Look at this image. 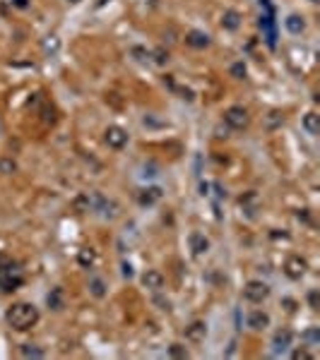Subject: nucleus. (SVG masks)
<instances>
[{
  "label": "nucleus",
  "instance_id": "1",
  "mask_svg": "<svg viewBox=\"0 0 320 360\" xmlns=\"http://www.w3.org/2000/svg\"><path fill=\"white\" fill-rule=\"evenodd\" d=\"M5 319L15 332H27L39 322V310L31 303H15L5 312Z\"/></svg>",
  "mask_w": 320,
  "mask_h": 360
},
{
  "label": "nucleus",
  "instance_id": "2",
  "mask_svg": "<svg viewBox=\"0 0 320 360\" xmlns=\"http://www.w3.org/2000/svg\"><path fill=\"white\" fill-rule=\"evenodd\" d=\"M22 281H24V276H22L20 264H17L15 259H10V257L0 254V291L10 293V291L20 288V286H22Z\"/></svg>",
  "mask_w": 320,
  "mask_h": 360
},
{
  "label": "nucleus",
  "instance_id": "3",
  "mask_svg": "<svg viewBox=\"0 0 320 360\" xmlns=\"http://www.w3.org/2000/svg\"><path fill=\"white\" fill-rule=\"evenodd\" d=\"M267 296H270V286L265 281H248L243 288V298L248 303H262Z\"/></svg>",
  "mask_w": 320,
  "mask_h": 360
},
{
  "label": "nucleus",
  "instance_id": "4",
  "mask_svg": "<svg viewBox=\"0 0 320 360\" xmlns=\"http://www.w3.org/2000/svg\"><path fill=\"white\" fill-rule=\"evenodd\" d=\"M224 120H227V125L233 127V130H243L251 118H248V111L243 106H231V108H227V113H224Z\"/></svg>",
  "mask_w": 320,
  "mask_h": 360
},
{
  "label": "nucleus",
  "instance_id": "5",
  "mask_svg": "<svg viewBox=\"0 0 320 360\" xmlns=\"http://www.w3.org/2000/svg\"><path fill=\"white\" fill-rule=\"evenodd\" d=\"M104 139H106V144H109L111 149H123V147L128 144V132H125L123 127H118V125H111V127H106Z\"/></svg>",
  "mask_w": 320,
  "mask_h": 360
},
{
  "label": "nucleus",
  "instance_id": "6",
  "mask_svg": "<svg viewBox=\"0 0 320 360\" xmlns=\"http://www.w3.org/2000/svg\"><path fill=\"white\" fill-rule=\"evenodd\" d=\"M306 269H308V262L303 259V257H298V254H294L287 259V264H284V274L289 278H301L306 274Z\"/></svg>",
  "mask_w": 320,
  "mask_h": 360
},
{
  "label": "nucleus",
  "instance_id": "7",
  "mask_svg": "<svg viewBox=\"0 0 320 360\" xmlns=\"http://www.w3.org/2000/svg\"><path fill=\"white\" fill-rule=\"evenodd\" d=\"M164 274L161 272H157V269H147L145 274H142V286L149 288V291H161L164 288Z\"/></svg>",
  "mask_w": 320,
  "mask_h": 360
},
{
  "label": "nucleus",
  "instance_id": "8",
  "mask_svg": "<svg viewBox=\"0 0 320 360\" xmlns=\"http://www.w3.org/2000/svg\"><path fill=\"white\" fill-rule=\"evenodd\" d=\"M291 339H294V334H291L289 329H279V332L274 334V339H272V351H274L277 356L284 353L291 346Z\"/></svg>",
  "mask_w": 320,
  "mask_h": 360
},
{
  "label": "nucleus",
  "instance_id": "9",
  "mask_svg": "<svg viewBox=\"0 0 320 360\" xmlns=\"http://www.w3.org/2000/svg\"><path fill=\"white\" fill-rule=\"evenodd\" d=\"M205 334H207V324H205V322H193L190 327H185V339L193 341V343L203 341Z\"/></svg>",
  "mask_w": 320,
  "mask_h": 360
},
{
  "label": "nucleus",
  "instance_id": "10",
  "mask_svg": "<svg viewBox=\"0 0 320 360\" xmlns=\"http://www.w3.org/2000/svg\"><path fill=\"white\" fill-rule=\"evenodd\" d=\"M248 327L253 329V332H262L265 327H270V315H265L260 310H255L251 317H248Z\"/></svg>",
  "mask_w": 320,
  "mask_h": 360
},
{
  "label": "nucleus",
  "instance_id": "11",
  "mask_svg": "<svg viewBox=\"0 0 320 360\" xmlns=\"http://www.w3.org/2000/svg\"><path fill=\"white\" fill-rule=\"evenodd\" d=\"M190 250H193V254L200 257V254H205V252L209 250V240L205 238L203 233H193V235H190Z\"/></svg>",
  "mask_w": 320,
  "mask_h": 360
},
{
  "label": "nucleus",
  "instance_id": "12",
  "mask_svg": "<svg viewBox=\"0 0 320 360\" xmlns=\"http://www.w3.org/2000/svg\"><path fill=\"white\" fill-rule=\"evenodd\" d=\"M185 43L193 46V48H207V46H209V36H207L205 31H190V34L185 36Z\"/></svg>",
  "mask_w": 320,
  "mask_h": 360
},
{
  "label": "nucleus",
  "instance_id": "13",
  "mask_svg": "<svg viewBox=\"0 0 320 360\" xmlns=\"http://www.w3.org/2000/svg\"><path fill=\"white\" fill-rule=\"evenodd\" d=\"M303 130L308 132V135H318L320 132V115L318 113H306L303 115Z\"/></svg>",
  "mask_w": 320,
  "mask_h": 360
},
{
  "label": "nucleus",
  "instance_id": "14",
  "mask_svg": "<svg viewBox=\"0 0 320 360\" xmlns=\"http://www.w3.org/2000/svg\"><path fill=\"white\" fill-rule=\"evenodd\" d=\"M284 27L289 29L291 34H301V31L306 29V22H303L301 15H289V17L284 20Z\"/></svg>",
  "mask_w": 320,
  "mask_h": 360
},
{
  "label": "nucleus",
  "instance_id": "15",
  "mask_svg": "<svg viewBox=\"0 0 320 360\" xmlns=\"http://www.w3.org/2000/svg\"><path fill=\"white\" fill-rule=\"evenodd\" d=\"M222 24H224V27L227 29H238V24H241V15H238V12H236V10H227V12H224V17H222Z\"/></svg>",
  "mask_w": 320,
  "mask_h": 360
},
{
  "label": "nucleus",
  "instance_id": "16",
  "mask_svg": "<svg viewBox=\"0 0 320 360\" xmlns=\"http://www.w3.org/2000/svg\"><path fill=\"white\" fill-rule=\"evenodd\" d=\"M94 259H96V254H94V250L91 248H82L80 252H77V262L82 264V267H91L94 264Z\"/></svg>",
  "mask_w": 320,
  "mask_h": 360
},
{
  "label": "nucleus",
  "instance_id": "17",
  "mask_svg": "<svg viewBox=\"0 0 320 360\" xmlns=\"http://www.w3.org/2000/svg\"><path fill=\"white\" fill-rule=\"evenodd\" d=\"M89 291H91V296H96V298H104V296H106V286H104L101 278H91V281H89Z\"/></svg>",
  "mask_w": 320,
  "mask_h": 360
},
{
  "label": "nucleus",
  "instance_id": "18",
  "mask_svg": "<svg viewBox=\"0 0 320 360\" xmlns=\"http://www.w3.org/2000/svg\"><path fill=\"white\" fill-rule=\"evenodd\" d=\"M48 305H51L53 310H63V307H65V303H63V291H60V288H56V291L48 293Z\"/></svg>",
  "mask_w": 320,
  "mask_h": 360
},
{
  "label": "nucleus",
  "instance_id": "19",
  "mask_svg": "<svg viewBox=\"0 0 320 360\" xmlns=\"http://www.w3.org/2000/svg\"><path fill=\"white\" fill-rule=\"evenodd\" d=\"M159 197H161V190L159 188H152V190H145V192L140 194V202L142 204H154Z\"/></svg>",
  "mask_w": 320,
  "mask_h": 360
},
{
  "label": "nucleus",
  "instance_id": "20",
  "mask_svg": "<svg viewBox=\"0 0 320 360\" xmlns=\"http://www.w3.org/2000/svg\"><path fill=\"white\" fill-rule=\"evenodd\" d=\"M22 356H24V358H44L46 353H44L41 348H36L34 343H24V346H22Z\"/></svg>",
  "mask_w": 320,
  "mask_h": 360
},
{
  "label": "nucleus",
  "instance_id": "21",
  "mask_svg": "<svg viewBox=\"0 0 320 360\" xmlns=\"http://www.w3.org/2000/svg\"><path fill=\"white\" fill-rule=\"evenodd\" d=\"M169 356L171 358H188V348L183 343H171L169 346Z\"/></svg>",
  "mask_w": 320,
  "mask_h": 360
},
{
  "label": "nucleus",
  "instance_id": "22",
  "mask_svg": "<svg viewBox=\"0 0 320 360\" xmlns=\"http://www.w3.org/2000/svg\"><path fill=\"white\" fill-rule=\"evenodd\" d=\"M291 358L294 360H313L316 356H313L311 351H306V348H296V351L291 353Z\"/></svg>",
  "mask_w": 320,
  "mask_h": 360
},
{
  "label": "nucleus",
  "instance_id": "23",
  "mask_svg": "<svg viewBox=\"0 0 320 360\" xmlns=\"http://www.w3.org/2000/svg\"><path fill=\"white\" fill-rule=\"evenodd\" d=\"M231 75L236 80H243V77H246V65H243V63H236L231 67Z\"/></svg>",
  "mask_w": 320,
  "mask_h": 360
},
{
  "label": "nucleus",
  "instance_id": "24",
  "mask_svg": "<svg viewBox=\"0 0 320 360\" xmlns=\"http://www.w3.org/2000/svg\"><path fill=\"white\" fill-rule=\"evenodd\" d=\"M15 161H10V159H0V173H12L15 170Z\"/></svg>",
  "mask_w": 320,
  "mask_h": 360
},
{
  "label": "nucleus",
  "instance_id": "25",
  "mask_svg": "<svg viewBox=\"0 0 320 360\" xmlns=\"http://www.w3.org/2000/svg\"><path fill=\"white\" fill-rule=\"evenodd\" d=\"M308 303H311L313 310H318V291H311V293H308Z\"/></svg>",
  "mask_w": 320,
  "mask_h": 360
},
{
  "label": "nucleus",
  "instance_id": "26",
  "mask_svg": "<svg viewBox=\"0 0 320 360\" xmlns=\"http://www.w3.org/2000/svg\"><path fill=\"white\" fill-rule=\"evenodd\" d=\"M306 339H311V341H318V329H308V332H306Z\"/></svg>",
  "mask_w": 320,
  "mask_h": 360
},
{
  "label": "nucleus",
  "instance_id": "27",
  "mask_svg": "<svg viewBox=\"0 0 320 360\" xmlns=\"http://www.w3.org/2000/svg\"><path fill=\"white\" fill-rule=\"evenodd\" d=\"M123 274H125V276H133V269H130V264H125V267H123Z\"/></svg>",
  "mask_w": 320,
  "mask_h": 360
},
{
  "label": "nucleus",
  "instance_id": "28",
  "mask_svg": "<svg viewBox=\"0 0 320 360\" xmlns=\"http://www.w3.org/2000/svg\"><path fill=\"white\" fill-rule=\"evenodd\" d=\"M15 5H17V7H24V5H27V0H15Z\"/></svg>",
  "mask_w": 320,
  "mask_h": 360
},
{
  "label": "nucleus",
  "instance_id": "29",
  "mask_svg": "<svg viewBox=\"0 0 320 360\" xmlns=\"http://www.w3.org/2000/svg\"><path fill=\"white\" fill-rule=\"evenodd\" d=\"M311 2H318V0H311Z\"/></svg>",
  "mask_w": 320,
  "mask_h": 360
}]
</instances>
